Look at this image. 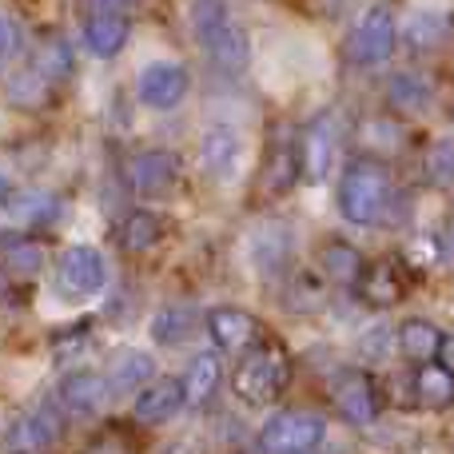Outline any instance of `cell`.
I'll list each match as a JSON object with an SVG mask.
<instances>
[{"label": "cell", "instance_id": "30bf717a", "mask_svg": "<svg viewBox=\"0 0 454 454\" xmlns=\"http://www.w3.org/2000/svg\"><path fill=\"white\" fill-rule=\"evenodd\" d=\"M291 255H295V231L279 220L255 223V231L247 235V263L259 279H275L287 275Z\"/></svg>", "mask_w": 454, "mask_h": 454}, {"label": "cell", "instance_id": "5bb4252c", "mask_svg": "<svg viewBox=\"0 0 454 454\" xmlns=\"http://www.w3.org/2000/svg\"><path fill=\"white\" fill-rule=\"evenodd\" d=\"M331 399H335V411L351 427H371L379 415V391L363 371H343L331 383Z\"/></svg>", "mask_w": 454, "mask_h": 454}, {"label": "cell", "instance_id": "52a82bcc", "mask_svg": "<svg viewBox=\"0 0 454 454\" xmlns=\"http://www.w3.org/2000/svg\"><path fill=\"white\" fill-rule=\"evenodd\" d=\"M64 407L60 403H44V407L20 411L8 419L4 431V450L8 454H52L64 431Z\"/></svg>", "mask_w": 454, "mask_h": 454}, {"label": "cell", "instance_id": "4316f807", "mask_svg": "<svg viewBox=\"0 0 454 454\" xmlns=\"http://www.w3.org/2000/svg\"><path fill=\"white\" fill-rule=\"evenodd\" d=\"M415 383V399H423L427 407H450L454 403V371L447 363H419V371L411 375Z\"/></svg>", "mask_w": 454, "mask_h": 454}, {"label": "cell", "instance_id": "836d02e7", "mask_svg": "<svg viewBox=\"0 0 454 454\" xmlns=\"http://www.w3.org/2000/svg\"><path fill=\"white\" fill-rule=\"evenodd\" d=\"M44 88H48V80H44V72H40V68L16 72V76L8 80V100H12V104H24V108H32V104L44 100Z\"/></svg>", "mask_w": 454, "mask_h": 454}, {"label": "cell", "instance_id": "3957f363", "mask_svg": "<svg viewBox=\"0 0 454 454\" xmlns=\"http://www.w3.org/2000/svg\"><path fill=\"white\" fill-rule=\"evenodd\" d=\"M327 439V419L319 411H279L259 427V454H311Z\"/></svg>", "mask_w": 454, "mask_h": 454}, {"label": "cell", "instance_id": "484cf974", "mask_svg": "<svg viewBox=\"0 0 454 454\" xmlns=\"http://www.w3.org/2000/svg\"><path fill=\"white\" fill-rule=\"evenodd\" d=\"M395 343H399V351L407 355L411 363H431L434 355H442V343H447V339H442V331L434 327L431 319H407L399 327V339H395Z\"/></svg>", "mask_w": 454, "mask_h": 454}, {"label": "cell", "instance_id": "277c9868", "mask_svg": "<svg viewBox=\"0 0 454 454\" xmlns=\"http://www.w3.org/2000/svg\"><path fill=\"white\" fill-rule=\"evenodd\" d=\"M283 379H287V359H283L279 347L263 343L239 359V367L231 375V391L247 407H263V403H271L283 391Z\"/></svg>", "mask_w": 454, "mask_h": 454}, {"label": "cell", "instance_id": "f546056e", "mask_svg": "<svg viewBox=\"0 0 454 454\" xmlns=\"http://www.w3.org/2000/svg\"><path fill=\"white\" fill-rule=\"evenodd\" d=\"M303 176V152L299 148H291V144H279V148H271V160H267V168H263V184H267V192H287L291 184Z\"/></svg>", "mask_w": 454, "mask_h": 454}, {"label": "cell", "instance_id": "74e56055", "mask_svg": "<svg viewBox=\"0 0 454 454\" xmlns=\"http://www.w3.org/2000/svg\"><path fill=\"white\" fill-rule=\"evenodd\" d=\"M442 363H447V367L454 371V339H447V343H442Z\"/></svg>", "mask_w": 454, "mask_h": 454}, {"label": "cell", "instance_id": "1f68e13d", "mask_svg": "<svg viewBox=\"0 0 454 454\" xmlns=\"http://www.w3.org/2000/svg\"><path fill=\"white\" fill-rule=\"evenodd\" d=\"M423 176L434 188L450 192L454 188V144L450 140H434L423 156Z\"/></svg>", "mask_w": 454, "mask_h": 454}, {"label": "cell", "instance_id": "cb8c5ba5", "mask_svg": "<svg viewBox=\"0 0 454 454\" xmlns=\"http://www.w3.org/2000/svg\"><path fill=\"white\" fill-rule=\"evenodd\" d=\"M44 263H48V251L40 239H32V235H8L4 239V271L12 279L32 283L44 271Z\"/></svg>", "mask_w": 454, "mask_h": 454}, {"label": "cell", "instance_id": "4fadbf2b", "mask_svg": "<svg viewBox=\"0 0 454 454\" xmlns=\"http://www.w3.org/2000/svg\"><path fill=\"white\" fill-rule=\"evenodd\" d=\"M108 399H112V383H108V375H96V371H68L56 383V403L76 419L100 415L108 407Z\"/></svg>", "mask_w": 454, "mask_h": 454}, {"label": "cell", "instance_id": "603a6c76", "mask_svg": "<svg viewBox=\"0 0 454 454\" xmlns=\"http://www.w3.org/2000/svg\"><path fill=\"white\" fill-rule=\"evenodd\" d=\"M223 379V359H220V347H212V351H196L188 363V371H184V387H188V407H204L207 399L215 395V387H220Z\"/></svg>", "mask_w": 454, "mask_h": 454}, {"label": "cell", "instance_id": "ffe728a7", "mask_svg": "<svg viewBox=\"0 0 454 454\" xmlns=\"http://www.w3.org/2000/svg\"><path fill=\"white\" fill-rule=\"evenodd\" d=\"M387 104L395 112H407V116H419L434 104V84L415 68H399L387 76Z\"/></svg>", "mask_w": 454, "mask_h": 454}, {"label": "cell", "instance_id": "9c48e42d", "mask_svg": "<svg viewBox=\"0 0 454 454\" xmlns=\"http://www.w3.org/2000/svg\"><path fill=\"white\" fill-rule=\"evenodd\" d=\"M243 156H247V148H243V136L235 132L231 124L204 128V136H200V148H196V160H200V172H204L207 180L231 184L235 176L243 172Z\"/></svg>", "mask_w": 454, "mask_h": 454}, {"label": "cell", "instance_id": "6da1fadb", "mask_svg": "<svg viewBox=\"0 0 454 454\" xmlns=\"http://www.w3.org/2000/svg\"><path fill=\"white\" fill-rule=\"evenodd\" d=\"M188 24L196 44L204 48V56L212 60L215 72H243L251 64V40L239 24L231 20V8L227 0H192L188 8Z\"/></svg>", "mask_w": 454, "mask_h": 454}, {"label": "cell", "instance_id": "5b68a950", "mask_svg": "<svg viewBox=\"0 0 454 454\" xmlns=\"http://www.w3.org/2000/svg\"><path fill=\"white\" fill-rule=\"evenodd\" d=\"M395 40H399V24H395L391 4H371L367 12L355 20L351 36H347V60L359 68H379L383 60H391Z\"/></svg>", "mask_w": 454, "mask_h": 454}, {"label": "cell", "instance_id": "f1b7e54d", "mask_svg": "<svg viewBox=\"0 0 454 454\" xmlns=\"http://www.w3.org/2000/svg\"><path fill=\"white\" fill-rule=\"evenodd\" d=\"M359 144L363 148H371V152H403V144H407V132H403V124L395 116H367L359 124Z\"/></svg>", "mask_w": 454, "mask_h": 454}, {"label": "cell", "instance_id": "4dcf8cb0", "mask_svg": "<svg viewBox=\"0 0 454 454\" xmlns=\"http://www.w3.org/2000/svg\"><path fill=\"white\" fill-rule=\"evenodd\" d=\"M359 287H363V299L375 307H391L403 299V283L391 267H371V271L359 279Z\"/></svg>", "mask_w": 454, "mask_h": 454}, {"label": "cell", "instance_id": "e575fe53", "mask_svg": "<svg viewBox=\"0 0 454 454\" xmlns=\"http://www.w3.org/2000/svg\"><path fill=\"white\" fill-rule=\"evenodd\" d=\"M391 339H399V331L383 327V323H375V327H367L359 335V351L367 355V359H383L387 351H391Z\"/></svg>", "mask_w": 454, "mask_h": 454}, {"label": "cell", "instance_id": "ac0fdd59", "mask_svg": "<svg viewBox=\"0 0 454 454\" xmlns=\"http://www.w3.org/2000/svg\"><path fill=\"white\" fill-rule=\"evenodd\" d=\"M156 379V359L140 347H128V351H116L108 363V383L112 395H140L144 387Z\"/></svg>", "mask_w": 454, "mask_h": 454}, {"label": "cell", "instance_id": "8992f818", "mask_svg": "<svg viewBox=\"0 0 454 454\" xmlns=\"http://www.w3.org/2000/svg\"><path fill=\"white\" fill-rule=\"evenodd\" d=\"M108 259L100 247H88V243H72L60 251L56 259V283H60L64 295L72 299H96L108 291Z\"/></svg>", "mask_w": 454, "mask_h": 454}, {"label": "cell", "instance_id": "7c38bea8", "mask_svg": "<svg viewBox=\"0 0 454 454\" xmlns=\"http://www.w3.org/2000/svg\"><path fill=\"white\" fill-rule=\"evenodd\" d=\"M184 407H188V387H184V379L160 375L132 399V419L144 427H164V423H172Z\"/></svg>", "mask_w": 454, "mask_h": 454}, {"label": "cell", "instance_id": "ba28073f", "mask_svg": "<svg viewBox=\"0 0 454 454\" xmlns=\"http://www.w3.org/2000/svg\"><path fill=\"white\" fill-rule=\"evenodd\" d=\"M124 180L140 200H164L180 184V160L168 148H144L124 164Z\"/></svg>", "mask_w": 454, "mask_h": 454}, {"label": "cell", "instance_id": "7a4b0ae2", "mask_svg": "<svg viewBox=\"0 0 454 454\" xmlns=\"http://www.w3.org/2000/svg\"><path fill=\"white\" fill-rule=\"evenodd\" d=\"M391 204V176L375 160H351L339 180V215L355 227H375Z\"/></svg>", "mask_w": 454, "mask_h": 454}, {"label": "cell", "instance_id": "f35d334b", "mask_svg": "<svg viewBox=\"0 0 454 454\" xmlns=\"http://www.w3.org/2000/svg\"><path fill=\"white\" fill-rule=\"evenodd\" d=\"M450 235H454V227H450Z\"/></svg>", "mask_w": 454, "mask_h": 454}, {"label": "cell", "instance_id": "9a60e30c", "mask_svg": "<svg viewBox=\"0 0 454 454\" xmlns=\"http://www.w3.org/2000/svg\"><path fill=\"white\" fill-rule=\"evenodd\" d=\"M335 116H319L311 128L303 132V144H299V152H303V176L311 184H323L331 176V168H335Z\"/></svg>", "mask_w": 454, "mask_h": 454}, {"label": "cell", "instance_id": "2e32d148", "mask_svg": "<svg viewBox=\"0 0 454 454\" xmlns=\"http://www.w3.org/2000/svg\"><path fill=\"white\" fill-rule=\"evenodd\" d=\"M403 40L411 52H439L454 40V20L439 8H415L403 20Z\"/></svg>", "mask_w": 454, "mask_h": 454}, {"label": "cell", "instance_id": "e0dca14e", "mask_svg": "<svg viewBox=\"0 0 454 454\" xmlns=\"http://www.w3.org/2000/svg\"><path fill=\"white\" fill-rule=\"evenodd\" d=\"M207 335L215 339L220 351H243V347H251L259 339V323L243 307H215L207 315Z\"/></svg>", "mask_w": 454, "mask_h": 454}, {"label": "cell", "instance_id": "44dd1931", "mask_svg": "<svg viewBox=\"0 0 454 454\" xmlns=\"http://www.w3.org/2000/svg\"><path fill=\"white\" fill-rule=\"evenodd\" d=\"M196 323H200L196 303H168L152 315L148 335L156 347H184L192 335H196Z\"/></svg>", "mask_w": 454, "mask_h": 454}, {"label": "cell", "instance_id": "d590c367", "mask_svg": "<svg viewBox=\"0 0 454 454\" xmlns=\"http://www.w3.org/2000/svg\"><path fill=\"white\" fill-rule=\"evenodd\" d=\"M0 32H4V44H0V48H4V64H12L16 56L24 52V32H20V20H16L12 12H4V16H0Z\"/></svg>", "mask_w": 454, "mask_h": 454}, {"label": "cell", "instance_id": "d4e9b609", "mask_svg": "<svg viewBox=\"0 0 454 454\" xmlns=\"http://www.w3.org/2000/svg\"><path fill=\"white\" fill-rule=\"evenodd\" d=\"M319 271L327 275L331 283H359L363 275H367V263H363L359 247H351V243H343V239H327L319 247Z\"/></svg>", "mask_w": 454, "mask_h": 454}, {"label": "cell", "instance_id": "d6986e66", "mask_svg": "<svg viewBox=\"0 0 454 454\" xmlns=\"http://www.w3.org/2000/svg\"><path fill=\"white\" fill-rule=\"evenodd\" d=\"M128 16L120 12H92L84 24V48L96 60H116L128 44Z\"/></svg>", "mask_w": 454, "mask_h": 454}, {"label": "cell", "instance_id": "83f0119b", "mask_svg": "<svg viewBox=\"0 0 454 454\" xmlns=\"http://www.w3.org/2000/svg\"><path fill=\"white\" fill-rule=\"evenodd\" d=\"M160 235H164L160 215L148 212V207H140V212H128L124 227H120V247L132 251V255H144V251H152L160 243Z\"/></svg>", "mask_w": 454, "mask_h": 454}, {"label": "cell", "instance_id": "8fae6325", "mask_svg": "<svg viewBox=\"0 0 454 454\" xmlns=\"http://www.w3.org/2000/svg\"><path fill=\"white\" fill-rule=\"evenodd\" d=\"M188 96V68L180 60H152L136 76V100L152 112H168Z\"/></svg>", "mask_w": 454, "mask_h": 454}, {"label": "cell", "instance_id": "d6a6232c", "mask_svg": "<svg viewBox=\"0 0 454 454\" xmlns=\"http://www.w3.org/2000/svg\"><path fill=\"white\" fill-rule=\"evenodd\" d=\"M36 68L44 72V80L48 84H56V80H64L72 72V44L68 40H48L44 48H40V56H36Z\"/></svg>", "mask_w": 454, "mask_h": 454}, {"label": "cell", "instance_id": "8d00e7d4", "mask_svg": "<svg viewBox=\"0 0 454 454\" xmlns=\"http://www.w3.org/2000/svg\"><path fill=\"white\" fill-rule=\"evenodd\" d=\"M96 4H100V12H120L124 16V12H132L136 8V0H96Z\"/></svg>", "mask_w": 454, "mask_h": 454}, {"label": "cell", "instance_id": "7402d4cb", "mask_svg": "<svg viewBox=\"0 0 454 454\" xmlns=\"http://www.w3.org/2000/svg\"><path fill=\"white\" fill-rule=\"evenodd\" d=\"M4 212H8V223H20V227H28V231H36V227L52 223L56 215H60V196H52V192H44V188H28V192H20V196H8Z\"/></svg>", "mask_w": 454, "mask_h": 454}]
</instances>
